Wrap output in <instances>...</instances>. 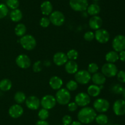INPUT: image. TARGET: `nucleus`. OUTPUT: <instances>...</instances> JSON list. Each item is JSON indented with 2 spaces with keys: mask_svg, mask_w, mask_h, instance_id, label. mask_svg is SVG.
<instances>
[{
  "mask_svg": "<svg viewBox=\"0 0 125 125\" xmlns=\"http://www.w3.org/2000/svg\"><path fill=\"white\" fill-rule=\"evenodd\" d=\"M122 94H123V98H124V100H125V88L124 89V90H123V93H122Z\"/></svg>",
  "mask_w": 125,
  "mask_h": 125,
  "instance_id": "obj_47",
  "label": "nucleus"
},
{
  "mask_svg": "<svg viewBox=\"0 0 125 125\" xmlns=\"http://www.w3.org/2000/svg\"><path fill=\"white\" fill-rule=\"evenodd\" d=\"M25 104L30 110H37L40 105V100L35 96H30L26 99Z\"/></svg>",
  "mask_w": 125,
  "mask_h": 125,
  "instance_id": "obj_15",
  "label": "nucleus"
},
{
  "mask_svg": "<svg viewBox=\"0 0 125 125\" xmlns=\"http://www.w3.org/2000/svg\"><path fill=\"white\" fill-rule=\"evenodd\" d=\"M56 103L57 101L56 98L51 94L44 96L40 100V105L43 109L46 110H50L54 107L55 105H56Z\"/></svg>",
  "mask_w": 125,
  "mask_h": 125,
  "instance_id": "obj_9",
  "label": "nucleus"
},
{
  "mask_svg": "<svg viewBox=\"0 0 125 125\" xmlns=\"http://www.w3.org/2000/svg\"><path fill=\"white\" fill-rule=\"evenodd\" d=\"M23 108L20 104H13L9 109V114L13 118H18L23 114Z\"/></svg>",
  "mask_w": 125,
  "mask_h": 125,
  "instance_id": "obj_16",
  "label": "nucleus"
},
{
  "mask_svg": "<svg viewBox=\"0 0 125 125\" xmlns=\"http://www.w3.org/2000/svg\"><path fill=\"white\" fill-rule=\"evenodd\" d=\"M74 100L78 106L86 107L90 102V96L86 93L81 92L77 94L74 98Z\"/></svg>",
  "mask_w": 125,
  "mask_h": 125,
  "instance_id": "obj_12",
  "label": "nucleus"
},
{
  "mask_svg": "<svg viewBox=\"0 0 125 125\" xmlns=\"http://www.w3.org/2000/svg\"><path fill=\"white\" fill-rule=\"evenodd\" d=\"M10 18L13 22H18L23 18L22 12L18 9L12 10L10 13Z\"/></svg>",
  "mask_w": 125,
  "mask_h": 125,
  "instance_id": "obj_24",
  "label": "nucleus"
},
{
  "mask_svg": "<svg viewBox=\"0 0 125 125\" xmlns=\"http://www.w3.org/2000/svg\"><path fill=\"white\" fill-rule=\"evenodd\" d=\"M112 46L114 50L117 52L125 50V36L122 34L116 36L112 40Z\"/></svg>",
  "mask_w": 125,
  "mask_h": 125,
  "instance_id": "obj_8",
  "label": "nucleus"
},
{
  "mask_svg": "<svg viewBox=\"0 0 125 125\" xmlns=\"http://www.w3.org/2000/svg\"><path fill=\"white\" fill-rule=\"evenodd\" d=\"M89 25L90 28L95 30L101 28L103 25V20L100 16H93L89 21Z\"/></svg>",
  "mask_w": 125,
  "mask_h": 125,
  "instance_id": "obj_18",
  "label": "nucleus"
},
{
  "mask_svg": "<svg viewBox=\"0 0 125 125\" xmlns=\"http://www.w3.org/2000/svg\"><path fill=\"white\" fill-rule=\"evenodd\" d=\"M101 93V88L96 85H91L87 88V94L90 96L96 97L100 95Z\"/></svg>",
  "mask_w": 125,
  "mask_h": 125,
  "instance_id": "obj_25",
  "label": "nucleus"
},
{
  "mask_svg": "<svg viewBox=\"0 0 125 125\" xmlns=\"http://www.w3.org/2000/svg\"><path fill=\"white\" fill-rule=\"evenodd\" d=\"M51 23L50 19L46 17H42L40 20V25L42 28H47Z\"/></svg>",
  "mask_w": 125,
  "mask_h": 125,
  "instance_id": "obj_39",
  "label": "nucleus"
},
{
  "mask_svg": "<svg viewBox=\"0 0 125 125\" xmlns=\"http://www.w3.org/2000/svg\"><path fill=\"white\" fill-rule=\"evenodd\" d=\"M118 71V68L114 63L107 62L103 65L101 67V73L106 77H115Z\"/></svg>",
  "mask_w": 125,
  "mask_h": 125,
  "instance_id": "obj_5",
  "label": "nucleus"
},
{
  "mask_svg": "<svg viewBox=\"0 0 125 125\" xmlns=\"http://www.w3.org/2000/svg\"><path fill=\"white\" fill-rule=\"evenodd\" d=\"M105 58L107 62L114 63L119 60V55H118V52L114 51V50L110 51L106 53Z\"/></svg>",
  "mask_w": 125,
  "mask_h": 125,
  "instance_id": "obj_23",
  "label": "nucleus"
},
{
  "mask_svg": "<svg viewBox=\"0 0 125 125\" xmlns=\"http://www.w3.org/2000/svg\"><path fill=\"white\" fill-rule=\"evenodd\" d=\"M12 87V83L8 78H4L0 81V89L2 91L10 90Z\"/></svg>",
  "mask_w": 125,
  "mask_h": 125,
  "instance_id": "obj_27",
  "label": "nucleus"
},
{
  "mask_svg": "<svg viewBox=\"0 0 125 125\" xmlns=\"http://www.w3.org/2000/svg\"><path fill=\"white\" fill-rule=\"evenodd\" d=\"M56 101L61 105H67L71 99V94L67 88H61L58 89L55 96Z\"/></svg>",
  "mask_w": 125,
  "mask_h": 125,
  "instance_id": "obj_3",
  "label": "nucleus"
},
{
  "mask_svg": "<svg viewBox=\"0 0 125 125\" xmlns=\"http://www.w3.org/2000/svg\"><path fill=\"white\" fill-rule=\"evenodd\" d=\"M92 78L91 74L89 73L86 70H81L77 71L74 74V79L78 83L81 85L87 84Z\"/></svg>",
  "mask_w": 125,
  "mask_h": 125,
  "instance_id": "obj_4",
  "label": "nucleus"
},
{
  "mask_svg": "<svg viewBox=\"0 0 125 125\" xmlns=\"http://www.w3.org/2000/svg\"><path fill=\"white\" fill-rule=\"evenodd\" d=\"M38 116L41 120H46L49 116V112L48 110H46L45 109H42L39 110L38 112Z\"/></svg>",
  "mask_w": 125,
  "mask_h": 125,
  "instance_id": "obj_36",
  "label": "nucleus"
},
{
  "mask_svg": "<svg viewBox=\"0 0 125 125\" xmlns=\"http://www.w3.org/2000/svg\"><path fill=\"white\" fill-rule=\"evenodd\" d=\"M95 120L98 125H105L108 123V117L104 113H101L98 115H96Z\"/></svg>",
  "mask_w": 125,
  "mask_h": 125,
  "instance_id": "obj_30",
  "label": "nucleus"
},
{
  "mask_svg": "<svg viewBox=\"0 0 125 125\" xmlns=\"http://www.w3.org/2000/svg\"><path fill=\"white\" fill-rule=\"evenodd\" d=\"M93 83L96 85H103L106 81V77L101 72H96L94 74L91 78Z\"/></svg>",
  "mask_w": 125,
  "mask_h": 125,
  "instance_id": "obj_21",
  "label": "nucleus"
},
{
  "mask_svg": "<svg viewBox=\"0 0 125 125\" xmlns=\"http://www.w3.org/2000/svg\"><path fill=\"white\" fill-rule=\"evenodd\" d=\"M15 33L18 37H22L26 33V27L23 23H18L15 28Z\"/></svg>",
  "mask_w": 125,
  "mask_h": 125,
  "instance_id": "obj_28",
  "label": "nucleus"
},
{
  "mask_svg": "<svg viewBox=\"0 0 125 125\" xmlns=\"http://www.w3.org/2000/svg\"></svg>",
  "mask_w": 125,
  "mask_h": 125,
  "instance_id": "obj_50",
  "label": "nucleus"
},
{
  "mask_svg": "<svg viewBox=\"0 0 125 125\" xmlns=\"http://www.w3.org/2000/svg\"><path fill=\"white\" fill-rule=\"evenodd\" d=\"M49 84L51 88L54 90L61 89L63 85V81L61 77L58 76H52L49 81Z\"/></svg>",
  "mask_w": 125,
  "mask_h": 125,
  "instance_id": "obj_19",
  "label": "nucleus"
},
{
  "mask_svg": "<svg viewBox=\"0 0 125 125\" xmlns=\"http://www.w3.org/2000/svg\"><path fill=\"white\" fill-rule=\"evenodd\" d=\"M66 55H67V58H68V60H72V61H74L78 57V52L75 49L70 50Z\"/></svg>",
  "mask_w": 125,
  "mask_h": 125,
  "instance_id": "obj_34",
  "label": "nucleus"
},
{
  "mask_svg": "<svg viewBox=\"0 0 125 125\" xmlns=\"http://www.w3.org/2000/svg\"><path fill=\"white\" fill-rule=\"evenodd\" d=\"M6 6L9 8L14 10L18 8L20 6V2L18 0H7L6 1Z\"/></svg>",
  "mask_w": 125,
  "mask_h": 125,
  "instance_id": "obj_33",
  "label": "nucleus"
},
{
  "mask_svg": "<svg viewBox=\"0 0 125 125\" xmlns=\"http://www.w3.org/2000/svg\"><path fill=\"white\" fill-rule=\"evenodd\" d=\"M68 61L67 55L63 52H57L53 56V62L58 66L65 64Z\"/></svg>",
  "mask_w": 125,
  "mask_h": 125,
  "instance_id": "obj_17",
  "label": "nucleus"
},
{
  "mask_svg": "<svg viewBox=\"0 0 125 125\" xmlns=\"http://www.w3.org/2000/svg\"><path fill=\"white\" fill-rule=\"evenodd\" d=\"M113 111L117 116L125 115V100L117 99L113 104Z\"/></svg>",
  "mask_w": 125,
  "mask_h": 125,
  "instance_id": "obj_14",
  "label": "nucleus"
},
{
  "mask_svg": "<svg viewBox=\"0 0 125 125\" xmlns=\"http://www.w3.org/2000/svg\"><path fill=\"white\" fill-rule=\"evenodd\" d=\"M70 125H83V124L79 121H74L71 123Z\"/></svg>",
  "mask_w": 125,
  "mask_h": 125,
  "instance_id": "obj_46",
  "label": "nucleus"
},
{
  "mask_svg": "<svg viewBox=\"0 0 125 125\" xmlns=\"http://www.w3.org/2000/svg\"><path fill=\"white\" fill-rule=\"evenodd\" d=\"M66 87L69 91H73L77 89L78 87V83L75 80H71L68 81V82H67L66 84Z\"/></svg>",
  "mask_w": 125,
  "mask_h": 125,
  "instance_id": "obj_32",
  "label": "nucleus"
},
{
  "mask_svg": "<svg viewBox=\"0 0 125 125\" xmlns=\"http://www.w3.org/2000/svg\"><path fill=\"white\" fill-rule=\"evenodd\" d=\"M119 60L122 62H125V50L119 52Z\"/></svg>",
  "mask_w": 125,
  "mask_h": 125,
  "instance_id": "obj_44",
  "label": "nucleus"
},
{
  "mask_svg": "<svg viewBox=\"0 0 125 125\" xmlns=\"http://www.w3.org/2000/svg\"><path fill=\"white\" fill-rule=\"evenodd\" d=\"M20 43L24 50L28 51L35 49L37 45V41L35 38L30 34H26L21 37L20 39Z\"/></svg>",
  "mask_w": 125,
  "mask_h": 125,
  "instance_id": "obj_2",
  "label": "nucleus"
},
{
  "mask_svg": "<svg viewBox=\"0 0 125 125\" xmlns=\"http://www.w3.org/2000/svg\"><path fill=\"white\" fill-rule=\"evenodd\" d=\"M116 75H117V78L118 82L123 83H125V71L122 70V71H118V72H117Z\"/></svg>",
  "mask_w": 125,
  "mask_h": 125,
  "instance_id": "obj_41",
  "label": "nucleus"
},
{
  "mask_svg": "<svg viewBox=\"0 0 125 125\" xmlns=\"http://www.w3.org/2000/svg\"><path fill=\"white\" fill-rule=\"evenodd\" d=\"M40 10L44 15H49L52 12V5L49 1H45L40 6Z\"/></svg>",
  "mask_w": 125,
  "mask_h": 125,
  "instance_id": "obj_22",
  "label": "nucleus"
},
{
  "mask_svg": "<svg viewBox=\"0 0 125 125\" xmlns=\"http://www.w3.org/2000/svg\"><path fill=\"white\" fill-rule=\"evenodd\" d=\"M98 69L99 67L97 64L95 63V62H92V63L89 64V66H88V72L90 74H95L97 72Z\"/></svg>",
  "mask_w": 125,
  "mask_h": 125,
  "instance_id": "obj_38",
  "label": "nucleus"
},
{
  "mask_svg": "<svg viewBox=\"0 0 125 125\" xmlns=\"http://www.w3.org/2000/svg\"><path fill=\"white\" fill-rule=\"evenodd\" d=\"M87 11L89 15L91 16H95L98 15L100 13L101 8L97 4H92L90 6H88Z\"/></svg>",
  "mask_w": 125,
  "mask_h": 125,
  "instance_id": "obj_26",
  "label": "nucleus"
},
{
  "mask_svg": "<svg viewBox=\"0 0 125 125\" xmlns=\"http://www.w3.org/2000/svg\"><path fill=\"white\" fill-rule=\"evenodd\" d=\"M94 1H100V0H94Z\"/></svg>",
  "mask_w": 125,
  "mask_h": 125,
  "instance_id": "obj_48",
  "label": "nucleus"
},
{
  "mask_svg": "<svg viewBox=\"0 0 125 125\" xmlns=\"http://www.w3.org/2000/svg\"><path fill=\"white\" fill-rule=\"evenodd\" d=\"M125 88H123V86L120 84H115L111 87V91L113 93L117 94H122L123 93V90H124Z\"/></svg>",
  "mask_w": 125,
  "mask_h": 125,
  "instance_id": "obj_31",
  "label": "nucleus"
},
{
  "mask_svg": "<svg viewBox=\"0 0 125 125\" xmlns=\"http://www.w3.org/2000/svg\"><path fill=\"white\" fill-rule=\"evenodd\" d=\"M71 8L77 12H83L86 11L89 4L87 0H70Z\"/></svg>",
  "mask_w": 125,
  "mask_h": 125,
  "instance_id": "obj_10",
  "label": "nucleus"
},
{
  "mask_svg": "<svg viewBox=\"0 0 125 125\" xmlns=\"http://www.w3.org/2000/svg\"><path fill=\"white\" fill-rule=\"evenodd\" d=\"M49 19H50V22L52 23V25L56 26H60L64 23L65 21V17L62 12L56 11L52 12V13L50 15Z\"/></svg>",
  "mask_w": 125,
  "mask_h": 125,
  "instance_id": "obj_7",
  "label": "nucleus"
},
{
  "mask_svg": "<svg viewBox=\"0 0 125 125\" xmlns=\"http://www.w3.org/2000/svg\"><path fill=\"white\" fill-rule=\"evenodd\" d=\"M65 69L68 74H74L78 71V65L74 61L70 60L65 64Z\"/></svg>",
  "mask_w": 125,
  "mask_h": 125,
  "instance_id": "obj_20",
  "label": "nucleus"
},
{
  "mask_svg": "<svg viewBox=\"0 0 125 125\" xmlns=\"http://www.w3.org/2000/svg\"><path fill=\"white\" fill-rule=\"evenodd\" d=\"M9 9L7 6L4 4H0V19L4 18L8 14Z\"/></svg>",
  "mask_w": 125,
  "mask_h": 125,
  "instance_id": "obj_35",
  "label": "nucleus"
},
{
  "mask_svg": "<svg viewBox=\"0 0 125 125\" xmlns=\"http://www.w3.org/2000/svg\"><path fill=\"white\" fill-rule=\"evenodd\" d=\"M32 70L34 72H40L42 71V64L41 61H37L34 63L32 66Z\"/></svg>",
  "mask_w": 125,
  "mask_h": 125,
  "instance_id": "obj_37",
  "label": "nucleus"
},
{
  "mask_svg": "<svg viewBox=\"0 0 125 125\" xmlns=\"http://www.w3.org/2000/svg\"><path fill=\"white\" fill-rule=\"evenodd\" d=\"M17 66L21 69H28L31 65V61L29 56L24 54L19 55L15 60Z\"/></svg>",
  "mask_w": 125,
  "mask_h": 125,
  "instance_id": "obj_13",
  "label": "nucleus"
},
{
  "mask_svg": "<svg viewBox=\"0 0 125 125\" xmlns=\"http://www.w3.org/2000/svg\"><path fill=\"white\" fill-rule=\"evenodd\" d=\"M84 38L86 41L90 42L94 40L95 39V33H93L92 31H87L85 33L84 35Z\"/></svg>",
  "mask_w": 125,
  "mask_h": 125,
  "instance_id": "obj_40",
  "label": "nucleus"
},
{
  "mask_svg": "<svg viewBox=\"0 0 125 125\" xmlns=\"http://www.w3.org/2000/svg\"><path fill=\"white\" fill-rule=\"evenodd\" d=\"M93 105L95 111L103 113L109 110L110 107V103L107 99L98 98L94 101Z\"/></svg>",
  "mask_w": 125,
  "mask_h": 125,
  "instance_id": "obj_6",
  "label": "nucleus"
},
{
  "mask_svg": "<svg viewBox=\"0 0 125 125\" xmlns=\"http://www.w3.org/2000/svg\"><path fill=\"white\" fill-rule=\"evenodd\" d=\"M35 125H50V124L46 120H40L37 121L36 123H35Z\"/></svg>",
  "mask_w": 125,
  "mask_h": 125,
  "instance_id": "obj_45",
  "label": "nucleus"
},
{
  "mask_svg": "<svg viewBox=\"0 0 125 125\" xmlns=\"http://www.w3.org/2000/svg\"><path fill=\"white\" fill-rule=\"evenodd\" d=\"M96 112L90 107H84L78 113V119L82 124H89L95 120Z\"/></svg>",
  "mask_w": 125,
  "mask_h": 125,
  "instance_id": "obj_1",
  "label": "nucleus"
},
{
  "mask_svg": "<svg viewBox=\"0 0 125 125\" xmlns=\"http://www.w3.org/2000/svg\"><path fill=\"white\" fill-rule=\"evenodd\" d=\"M118 125V124H115V125Z\"/></svg>",
  "mask_w": 125,
  "mask_h": 125,
  "instance_id": "obj_49",
  "label": "nucleus"
},
{
  "mask_svg": "<svg viewBox=\"0 0 125 125\" xmlns=\"http://www.w3.org/2000/svg\"><path fill=\"white\" fill-rule=\"evenodd\" d=\"M78 109V105L75 102H71L68 104V109L70 112H73L76 111Z\"/></svg>",
  "mask_w": 125,
  "mask_h": 125,
  "instance_id": "obj_43",
  "label": "nucleus"
},
{
  "mask_svg": "<svg viewBox=\"0 0 125 125\" xmlns=\"http://www.w3.org/2000/svg\"><path fill=\"white\" fill-rule=\"evenodd\" d=\"M95 39L100 44H106L109 40L110 34L106 29L100 28L95 31Z\"/></svg>",
  "mask_w": 125,
  "mask_h": 125,
  "instance_id": "obj_11",
  "label": "nucleus"
},
{
  "mask_svg": "<svg viewBox=\"0 0 125 125\" xmlns=\"http://www.w3.org/2000/svg\"><path fill=\"white\" fill-rule=\"evenodd\" d=\"M26 99V94L22 91L16 92L14 95V100L17 104H23L24 102H25Z\"/></svg>",
  "mask_w": 125,
  "mask_h": 125,
  "instance_id": "obj_29",
  "label": "nucleus"
},
{
  "mask_svg": "<svg viewBox=\"0 0 125 125\" xmlns=\"http://www.w3.org/2000/svg\"><path fill=\"white\" fill-rule=\"evenodd\" d=\"M62 123L64 125H70L72 123V118L70 115H66L62 118Z\"/></svg>",
  "mask_w": 125,
  "mask_h": 125,
  "instance_id": "obj_42",
  "label": "nucleus"
}]
</instances>
